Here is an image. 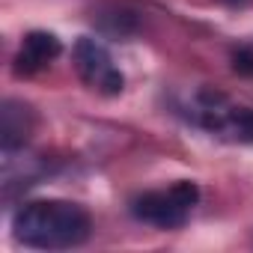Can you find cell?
Wrapping results in <instances>:
<instances>
[{
	"mask_svg": "<svg viewBox=\"0 0 253 253\" xmlns=\"http://www.w3.org/2000/svg\"><path fill=\"white\" fill-rule=\"evenodd\" d=\"M12 229L24 247L66 250L86 241L89 214L66 200H39V203H27L12 217Z\"/></svg>",
	"mask_w": 253,
	"mask_h": 253,
	"instance_id": "obj_1",
	"label": "cell"
},
{
	"mask_svg": "<svg viewBox=\"0 0 253 253\" xmlns=\"http://www.w3.org/2000/svg\"><path fill=\"white\" fill-rule=\"evenodd\" d=\"M200 200V188L194 182H176L170 191H149L131 203V214L143 223L176 229L188 220L191 209Z\"/></svg>",
	"mask_w": 253,
	"mask_h": 253,
	"instance_id": "obj_2",
	"label": "cell"
},
{
	"mask_svg": "<svg viewBox=\"0 0 253 253\" xmlns=\"http://www.w3.org/2000/svg\"><path fill=\"white\" fill-rule=\"evenodd\" d=\"M75 66H78L81 78H84L86 84L98 86L104 95L122 92L125 78H122L119 69H113L110 54H107V48H104L101 42H95V39H89V36L78 39V45H75Z\"/></svg>",
	"mask_w": 253,
	"mask_h": 253,
	"instance_id": "obj_3",
	"label": "cell"
},
{
	"mask_svg": "<svg viewBox=\"0 0 253 253\" xmlns=\"http://www.w3.org/2000/svg\"><path fill=\"white\" fill-rule=\"evenodd\" d=\"M220 98L203 107V125L214 134H229L235 140H253V110L247 107H217Z\"/></svg>",
	"mask_w": 253,
	"mask_h": 253,
	"instance_id": "obj_4",
	"label": "cell"
},
{
	"mask_svg": "<svg viewBox=\"0 0 253 253\" xmlns=\"http://www.w3.org/2000/svg\"><path fill=\"white\" fill-rule=\"evenodd\" d=\"M60 51H63V45H60V39L54 36V33H45V30H33V33H27L24 36V45H21V54H18V72H24V75H30V72H36V69H42V66H48L51 60H57L60 57Z\"/></svg>",
	"mask_w": 253,
	"mask_h": 253,
	"instance_id": "obj_5",
	"label": "cell"
},
{
	"mask_svg": "<svg viewBox=\"0 0 253 253\" xmlns=\"http://www.w3.org/2000/svg\"><path fill=\"white\" fill-rule=\"evenodd\" d=\"M33 128V113L27 104L21 101H3L0 110V140H3V152H12L18 146H24V140L30 137Z\"/></svg>",
	"mask_w": 253,
	"mask_h": 253,
	"instance_id": "obj_6",
	"label": "cell"
},
{
	"mask_svg": "<svg viewBox=\"0 0 253 253\" xmlns=\"http://www.w3.org/2000/svg\"><path fill=\"white\" fill-rule=\"evenodd\" d=\"M232 69L238 75H253V48H238L232 54Z\"/></svg>",
	"mask_w": 253,
	"mask_h": 253,
	"instance_id": "obj_7",
	"label": "cell"
}]
</instances>
